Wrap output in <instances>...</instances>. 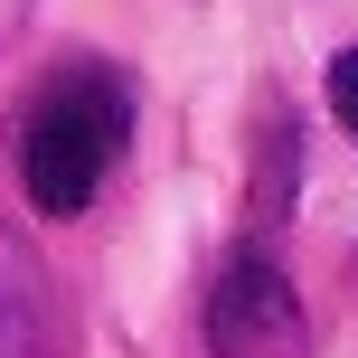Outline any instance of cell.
I'll list each match as a JSON object with an SVG mask.
<instances>
[{"label": "cell", "instance_id": "6da1fadb", "mask_svg": "<svg viewBox=\"0 0 358 358\" xmlns=\"http://www.w3.org/2000/svg\"><path fill=\"white\" fill-rule=\"evenodd\" d=\"M132 142V85L113 66H66L38 85L29 123H19V189L48 217H85L104 170Z\"/></svg>", "mask_w": 358, "mask_h": 358}, {"label": "cell", "instance_id": "7a4b0ae2", "mask_svg": "<svg viewBox=\"0 0 358 358\" xmlns=\"http://www.w3.org/2000/svg\"><path fill=\"white\" fill-rule=\"evenodd\" d=\"M208 349L217 358H311L302 302L292 283L273 273V255H236L208 292Z\"/></svg>", "mask_w": 358, "mask_h": 358}, {"label": "cell", "instance_id": "3957f363", "mask_svg": "<svg viewBox=\"0 0 358 358\" xmlns=\"http://www.w3.org/2000/svg\"><path fill=\"white\" fill-rule=\"evenodd\" d=\"M0 358H76L66 292L10 227H0Z\"/></svg>", "mask_w": 358, "mask_h": 358}, {"label": "cell", "instance_id": "277c9868", "mask_svg": "<svg viewBox=\"0 0 358 358\" xmlns=\"http://www.w3.org/2000/svg\"><path fill=\"white\" fill-rule=\"evenodd\" d=\"M330 113H340V132L358 142V48H340V57H330Z\"/></svg>", "mask_w": 358, "mask_h": 358}, {"label": "cell", "instance_id": "5b68a950", "mask_svg": "<svg viewBox=\"0 0 358 358\" xmlns=\"http://www.w3.org/2000/svg\"><path fill=\"white\" fill-rule=\"evenodd\" d=\"M19 29H29V0H0V48H10Z\"/></svg>", "mask_w": 358, "mask_h": 358}]
</instances>
